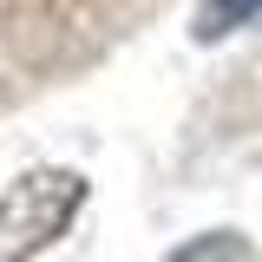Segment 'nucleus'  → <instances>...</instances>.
I'll list each match as a JSON object with an SVG mask.
<instances>
[{"label": "nucleus", "instance_id": "obj_2", "mask_svg": "<svg viewBox=\"0 0 262 262\" xmlns=\"http://www.w3.org/2000/svg\"><path fill=\"white\" fill-rule=\"evenodd\" d=\"M249 20H262V0H203V7H196V20H190V33L210 46V39L243 33Z\"/></svg>", "mask_w": 262, "mask_h": 262}, {"label": "nucleus", "instance_id": "obj_1", "mask_svg": "<svg viewBox=\"0 0 262 262\" xmlns=\"http://www.w3.org/2000/svg\"><path fill=\"white\" fill-rule=\"evenodd\" d=\"M85 184L72 170H27L13 190L0 196V256H33L53 236H66V223L79 216Z\"/></svg>", "mask_w": 262, "mask_h": 262}]
</instances>
